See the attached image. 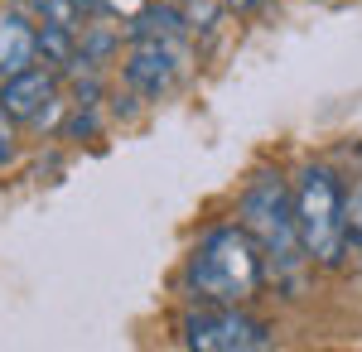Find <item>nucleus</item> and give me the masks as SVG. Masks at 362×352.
Here are the masks:
<instances>
[{
    "label": "nucleus",
    "mask_w": 362,
    "mask_h": 352,
    "mask_svg": "<svg viewBox=\"0 0 362 352\" xmlns=\"http://www.w3.org/2000/svg\"><path fill=\"white\" fill-rule=\"evenodd\" d=\"M266 285V256L247 227H208L184 266V295L194 304H247Z\"/></svg>",
    "instance_id": "f257e3e1"
},
{
    "label": "nucleus",
    "mask_w": 362,
    "mask_h": 352,
    "mask_svg": "<svg viewBox=\"0 0 362 352\" xmlns=\"http://www.w3.org/2000/svg\"><path fill=\"white\" fill-rule=\"evenodd\" d=\"M237 217L247 227V237L261 246L266 266L276 271V280L295 295L300 290V271H305V246L295 232V208H290V184L280 174H256L237 203Z\"/></svg>",
    "instance_id": "f03ea898"
},
{
    "label": "nucleus",
    "mask_w": 362,
    "mask_h": 352,
    "mask_svg": "<svg viewBox=\"0 0 362 352\" xmlns=\"http://www.w3.org/2000/svg\"><path fill=\"white\" fill-rule=\"evenodd\" d=\"M290 208H295V232L300 246L314 266H343V189L329 164H305L295 189H290Z\"/></svg>",
    "instance_id": "7ed1b4c3"
},
{
    "label": "nucleus",
    "mask_w": 362,
    "mask_h": 352,
    "mask_svg": "<svg viewBox=\"0 0 362 352\" xmlns=\"http://www.w3.org/2000/svg\"><path fill=\"white\" fill-rule=\"evenodd\" d=\"M184 348L198 352H261L276 343L271 324L242 314L237 304H198V314H184Z\"/></svg>",
    "instance_id": "20e7f679"
},
{
    "label": "nucleus",
    "mask_w": 362,
    "mask_h": 352,
    "mask_svg": "<svg viewBox=\"0 0 362 352\" xmlns=\"http://www.w3.org/2000/svg\"><path fill=\"white\" fill-rule=\"evenodd\" d=\"M184 49L179 39H136V49L126 54V87L131 97H145V102H160L169 97L179 78H184Z\"/></svg>",
    "instance_id": "39448f33"
},
{
    "label": "nucleus",
    "mask_w": 362,
    "mask_h": 352,
    "mask_svg": "<svg viewBox=\"0 0 362 352\" xmlns=\"http://www.w3.org/2000/svg\"><path fill=\"white\" fill-rule=\"evenodd\" d=\"M58 102V78L49 68H20V73H10V78L0 82V111L10 116V121H49V111Z\"/></svg>",
    "instance_id": "423d86ee"
},
{
    "label": "nucleus",
    "mask_w": 362,
    "mask_h": 352,
    "mask_svg": "<svg viewBox=\"0 0 362 352\" xmlns=\"http://www.w3.org/2000/svg\"><path fill=\"white\" fill-rule=\"evenodd\" d=\"M34 63V29L20 15H0V78Z\"/></svg>",
    "instance_id": "0eeeda50"
},
{
    "label": "nucleus",
    "mask_w": 362,
    "mask_h": 352,
    "mask_svg": "<svg viewBox=\"0 0 362 352\" xmlns=\"http://www.w3.org/2000/svg\"><path fill=\"white\" fill-rule=\"evenodd\" d=\"M34 54H44L58 68H73L78 63V29H63V25L34 29Z\"/></svg>",
    "instance_id": "6e6552de"
},
{
    "label": "nucleus",
    "mask_w": 362,
    "mask_h": 352,
    "mask_svg": "<svg viewBox=\"0 0 362 352\" xmlns=\"http://www.w3.org/2000/svg\"><path fill=\"white\" fill-rule=\"evenodd\" d=\"M116 49H121V34H116L112 25H83V39H78V63L97 68V63H107Z\"/></svg>",
    "instance_id": "1a4fd4ad"
},
{
    "label": "nucleus",
    "mask_w": 362,
    "mask_h": 352,
    "mask_svg": "<svg viewBox=\"0 0 362 352\" xmlns=\"http://www.w3.org/2000/svg\"><path fill=\"white\" fill-rule=\"evenodd\" d=\"M362 266V184H353V193H343V261Z\"/></svg>",
    "instance_id": "9d476101"
},
{
    "label": "nucleus",
    "mask_w": 362,
    "mask_h": 352,
    "mask_svg": "<svg viewBox=\"0 0 362 352\" xmlns=\"http://www.w3.org/2000/svg\"><path fill=\"white\" fill-rule=\"evenodd\" d=\"M34 10L44 15V25L78 29V10H73V0H34Z\"/></svg>",
    "instance_id": "9b49d317"
},
{
    "label": "nucleus",
    "mask_w": 362,
    "mask_h": 352,
    "mask_svg": "<svg viewBox=\"0 0 362 352\" xmlns=\"http://www.w3.org/2000/svg\"><path fill=\"white\" fill-rule=\"evenodd\" d=\"M97 136V107L73 102V121H68V140H92Z\"/></svg>",
    "instance_id": "f8f14e48"
},
{
    "label": "nucleus",
    "mask_w": 362,
    "mask_h": 352,
    "mask_svg": "<svg viewBox=\"0 0 362 352\" xmlns=\"http://www.w3.org/2000/svg\"><path fill=\"white\" fill-rule=\"evenodd\" d=\"M15 160V126H10V116L0 111V169Z\"/></svg>",
    "instance_id": "ddd939ff"
},
{
    "label": "nucleus",
    "mask_w": 362,
    "mask_h": 352,
    "mask_svg": "<svg viewBox=\"0 0 362 352\" xmlns=\"http://www.w3.org/2000/svg\"><path fill=\"white\" fill-rule=\"evenodd\" d=\"M145 0H102V15H116V20H131Z\"/></svg>",
    "instance_id": "4468645a"
},
{
    "label": "nucleus",
    "mask_w": 362,
    "mask_h": 352,
    "mask_svg": "<svg viewBox=\"0 0 362 352\" xmlns=\"http://www.w3.org/2000/svg\"><path fill=\"white\" fill-rule=\"evenodd\" d=\"M73 10H78V20H97V15H102V0H73Z\"/></svg>",
    "instance_id": "2eb2a0df"
},
{
    "label": "nucleus",
    "mask_w": 362,
    "mask_h": 352,
    "mask_svg": "<svg viewBox=\"0 0 362 352\" xmlns=\"http://www.w3.org/2000/svg\"><path fill=\"white\" fill-rule=\"evenodd\" d=\"M223 5H232V10H256L261 0H223Z\"/></svg>",
    "instance_id": "dca6fc26"
}]
</instances>
